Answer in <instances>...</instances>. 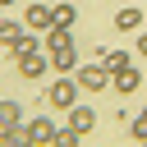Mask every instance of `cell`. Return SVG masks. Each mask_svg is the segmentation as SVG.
Instances as JSON below:
<instances>
[{
	"mask_svg": "<svg viewBox=\"0 0 147 147\" xmlns=\"http://www.w3.org/2000/svg\"><path fill=\"white\" fill-rule=\"evenodd\" d=\"M28 28H32V32H51V28H55V14H51L46 0H32V5H28Z\"/></svg>",
	"mask_w": 147,
	"mask_h": 147,
	"instance_id": "obj_4",
	"label": "cell"
},
{
	"mask_svg": "<svg viewBox=\"0 0 147 147\" xmlns=\"http://www.w3.org/2000/svg\"><path fill=\"white\" fill-rule=\"evenodd\" d=\"M23 129H28V142H51V138H55V124H51V119H41V115H37V119H28Z\"/></svg>",
	"mask_w": 147,
	"mask_h": 147,
	"instance_id": "obj_8",
	"label": "cell"
},
{
	"mask_svg": "<svg viewBox=\"0 0 147 147\" xmlns=\"http://www.w3.org/2000/svg\"><path fill=\"white\" fill-rule=\"evenodd\" d=\"M0 142H5V147H28V129H23V124H14V129H5V133H0Z\"/></svg>",
	"mask_w": 147,
	"mask_h": 147,
	"instance_id": "obj_14",
	"label": "cell"
},
{
	"mask_svg": "<svg viewBox=\"0 0 147 147\" xmlns=\"http://www.w3.org/2000/svg\"><path fill=\"white\" fill-rule=\"evenodd\" d=\"M51 69H60V74H74V69H78V55H74V46H69V51H55V55H51Z\"/></svg>",
	"mask_w": 147,
	"mask_h": 147,
	"instance_id": "obj_12",
	"label": "cell"
},
{
	"mask_svg": "<svg viewBox=\"0 0 147 147\" xmlns=\"http://www.w3.org/2000/svg\"><path fill=\"white\" fill-rule=\"evenodd\" d=\"M115 28H119V32H138V28H142V14H138V9H119V14H115Z\"/></svg>",
	"mask_w": 147,
	"mask_h": 147,
	"instance_id": "obj_11",
	"label": "cell"
},
{
	"mask_svg": "<svg viewBox=\"0 0 147 147\" xmlns=\"http://www.w3.org/2000/svg\"><path fill=\"white\" fill-rule=\"evenodd\" d=\"M5 5H14V0H0V9H5Z\"/></svg>",
	"mask_w": 147,
	"mask_h": 147,
	"instance_id": "obj_19",
	"label": "cell"
},
{
	"mask_svg": "<svg viewBox=\"0 0 147 147\" xmlns=\"http://www.w3.org/2000/svg\"><path fill=\"white\" fill-rule=\"evenodd\" d=\"M14 60H18V74H23V78H41V74L51 69V60H46L41 51H23V55H14Z\"/></svg>",
	"mask_w": 147,
	"mask_h": 147,
	"instance_id": "obj_5",
	"label": "cell"
},
{
	"mask_svg": "<svg viewBox=\"0 0 147 147\" xmlns=\"http://www.w3.org/2000/svg\"><path fill=\"white\" fill-rule=\"evenodd\" d=\"M78 92H83V87H78V78H74V74H64V78H55V83L46 87V101H51V106H60V110H69V106L78 101Z\"/></svg>",
	"mask_w": 147,
	"mask_h": 147,
	"instance_id": "obj_2",
	"label": "cell"
},
{
	"mask_svg": "<svg viewBox=\"0 0 147 147\" xmlns=\"http://www.w3.org/2000/svg\"><path fill=\"white\" fill-rule=\"evenodd\" d=\"M69 129H78V133H92V129H96V110L74 101V106H69Z\"/></svg>",
	"mask_w": 147,
	"mask_h": 147,
	"instance_id": "obj_6",
	"label": "cell"
},
{
	"mask_svg": "<svg viewBox=\"0 0 147 147\" xmlns=\"http://www.w3.org/2000/svg\"><path fill=\"white\" fill-rule=\"evenodd\" d=\"M46 46H51V55H55V51H69V46H74V28H51V32H46Z\"/></svg>",
	"mask_w": 147,
	"mask_h": 147,
	"instance_id": "obj_9",
	"label": "cell"
},
{
	"mask_svg": "<svg viewBox=\"0 0 147 147\" xmlns=\"http://www.w3.org/2000/svg\"><path fill=\"white\" fill-rule=\"evenodd\" d=\"M129 133H133L138 142H147V110H138V115L129 119Z\"/></svg>",
	"mask_w": 147,
	"mask_h": 147,
	"instance_id": "obj_17",
	"label": "cell"
},
{
	"mask_svg": "<svg viewBox=\"0 0 147 147\" xmlns=\"http://www.w3.org/2000/svg\"><path fill=\"white\" fill-rule=\"evenodd\" d=\"M14 124H23V106L18 101H0V133L14 129Z\"/></svg>",
	"mask_w": 147,
	"mask_h": 147,
	"instance_id": "obj_10",
	"label": "cell"
},
{
	"mask_svg": "<svg viewBox=\"0 0 147 147\" xmlns=\"http://www.w3.org/2000/svg\"><path fill=\"white\" fill-rule=\"evenodd\" d=\"M51 14H55V28H74V23H78L74 5H51Z\"/></svg>",
	"mask_w": 147,
	"mask_h": 147,
	"instance_id": "obj_13",
	"label": "cell"
},
{
	"mask_svg": "<svg viewBox=\"0 0 147 147\" xmlns=\"http://www.w3.org/2000/svg\"><path fill=\"white\" fill-rule=\"evenodd\" d=\"M101 64H106V69L115 74V69H124V64H129V55H124V51H110V46H106V51H101Z\"/></svg>",
	"mask_w": 147,
	"mask_h": 147,
	"instance_id": "obj_16",
	"label": "cell"
},
{
	"mask_svg": "<svg viewBox=\"0 0 147 147\" xmlns=\"http://www.w3.org/2000/svg\"><path fill=\"white\" fill-rule=\"evenodd\" d=\"M78 138H83V133L64 124V129H55V138H51V147H78Z\"/></svg>",
	"mask_w": 147,
	"mask_h": 147,
	"instance_id": "obj_15",
	"label": "cell"
},
{
	"mask_svg": "<svg viewBox=\"0 0 147 147\" xmlns=\"http://www.w3.org/2000/svg\"><path fill=\"white\" fill-rule=\"evenodd\" d=\"M138 55H142V60H147V32H142V37H138Z\"/></svg>",
	"mask_w": 147,
	"mask_h": 147,
	"instance_id": "obj_18",
	"label": "cell"
},
{
	"mask_svg": "<svg viewBox=\"0 0 147 147\" xmlns=\"http://www.w3.org/2000/svg\"><path fill=\"white\" fill-rule=\"evenodd\" d=\"M28 32H32L28 23H0V51H9V55H14V51H18V41H23Z\"/></svg>",
	"mask_w": 147,
	"mask_h": 147,
	"instance_id": "obj_7",
	"label": "cell"
},
{
	"mask_svg": "<svg viewBox=\"0 0 147 147\" xmlns=\"http://www.w3.org/2000/svg\"><path fill=\"white\" fill-rule=\"evenodd\" d=\"M74 78H78V87H83V92H106V87H110V69H106L101 60H96V64H78V69H74Z\"/></svg>",
	"mask_w": 147,
	"mask_h": 147,
	"instance_id": "obj_1",
	"label": "cell"
},
{
	"mask_svg": "<svg viewBox=\"0 0 147 147\" xmlns=\"http://www.w3.org/2000/svg\"><path fill=\"white\" fill-rule=\"evenodd\" d=\"M110 87H115L119 96H133V92L142 87V74H138L133 64H124V69H115V74H110Z\"/></svg>",
	"mask_w": 147,
	"mask_h": 147,
	"instance_id": "obj_3",
	"label": "cell"
}]
</instances>
